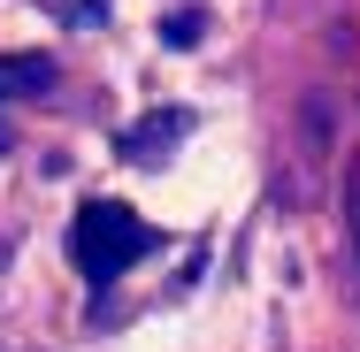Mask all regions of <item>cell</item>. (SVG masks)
I'll use <instances>...</instances> for the list:
<instances>
[{
  "instance_id": "1",
  "label": "cell",
  "mask_w": 360,
  "mask_h": 352,
  "mask_svg": "<svg viewBox=\"0 0 360 352\" xmlns=\"http://www.w3.org/2000/svg\"><path fill=\"white\" fill-rule=\"evenodd\" d=\"M153 245H161V237H153L123 200H84L77 222H70V268L84 283H115L123 268H139Z\"/></svg>"
},
{
  "instance_id": "2",
  "label": "cell",
  "mask_w": 360,
  "mask_h": 352,
  "mask_svg": "<svg viewBox=\"0 0 360 352\" xmlns=\"http://www.w3.org/2000/svg\"><path fill=\"white\" fill-rule=\"evenodd\" d=\"M184 123H192L184 107H153L139 131H123V138H115V153H123V161H153L161 145H176V138H184Z\"/></svg>"
},
{
  "instance_id": "3",
  "label": "cell",
  "mask_w": 360,
  "mask_h": 352,
  "mask_svg": "<svg viewBox=\"0 0 360 352\" xmlns=\"http://www.w3.org/2000/svg\"><path fill=\"white\" fill-rule=\"evenodd\" d=\"M54 62L46 54H0V100H31V92H54Z\"/></svg>"
},
{
  "instance_id": "4",
  "label": "cell",
  "mask_w": 360,
  "mask_h": 352,
  "mask_svg": "<svg viewBox=\"0 0 360 352\" xmlns=\"http://www.w3.org/2000/svg\"><path fill=\"white\" fill-rule=\"evenodd\" d=\"M161 39H169V46H176V39H200V15H169V23H161Z\"/></svg>"
}]
</instances>
